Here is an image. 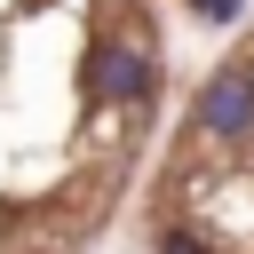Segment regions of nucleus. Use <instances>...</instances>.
<instances>
[{
    "instance_id": "f257e3e1",
    "label": "nucleus",
    "mask_w": 254,
    "mask_h": 254,
    "mask_svg": "<svg viewBox=\"0 0 254 254\" xmlns=\"http://www.w3.org/2000/svg\"><path fill=\"white\" fill-rule=\"evenodd\" d=\"M167 103L151 0H0V254H95L135 206Z\"/></svg>"
},
{
    "instance_id": "f03ea898",
    "label": "nucleus",
    "mask_w": 254,
    "mask_h": 254,
    "mask_svg": "<svg viewBox=\"0 0 254 254\" xmlns=\"http://www.w3.org/2000/svg\"><path fill=\"white\" fill-rule=\"evenodd\" d=\"M127 230L135 254H254V16L167 103Z\"/></svg>"
}]
</instances>
